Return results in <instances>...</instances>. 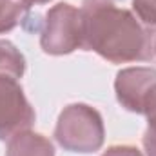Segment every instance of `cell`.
Wrapping results in <instances>:
<instances>
[{
	"instance_id": "obj_1",
	"label": "cell",
	"mask_w": 156,
	"mask_h": 156,
	"mask_svg": "<svg viewBox=\"0 0 156 156\" xmlns=\"http://www.w3.org/2000/svg\"><path fill=\"white\" fill-rule=\"evenodd\" d=\"M82 47L94 51L111 64L147 62L154 58V27L115 0H83Z\"/></svg>"
},
{
	"instance_id": "obj_11",
	"label": "cell",
	"mask_w": 156,
	"mask_h": 156,
	"mask_svg": "<svg viewBox=\"0 0 156 156\" xmlns=\"http://www.w3.org/2000/svg\"><path fill=\"white\" fill-rule=\"evenodd\" d=\"M102 156H144V153L134 145H111Z\"/></svg>"
},
{
	"instance_id": "obj_7",
	"label": "cell",
	"mask_w": 156,
	"mask_h": 156,
	"mask_svg": "<svg viewBox=\"0 0 156 156\" xmlns=\"http://www.w3.org/2000/svg\"><path fill=\"white\" fill-rule=\"evenodd\" d=\"M31 5L24 0H0V35L13 31L29 18Z\"/></svg>"
},
{
	"instance_id": "obj_8",
	"label": "cell",
	"mask_w": 156,
	"mask_h": 156,
	"mask_svg": "<svg viewBox=\"0 0 156 156\" xmlns=\"http://www.w3.org/2000/svg\"><path fill=\"white\" fill-rule=\"evenodd\" d=\"M26 73V58L24 55L9 42L0 38V76L18 78Z\"/></svg>"
},
{
	"instance_id": "obj_5",
	"label": "cell",
	"mask_w": 156,
	"mask_h": 156,
	"mask_svg": "<svg viewBox=\"0 0 156 156\" xmlns=\"http://www.w3.org/2000/svg\"><path fill=\"white\" fill-rule=\"evenodd\" d=\"M35 109L27 102L18 80L0 76V140H9L35 123Z\"/></svg>"
},
{
	"instance_id": "obj_2",
	"label": "cell",
	"mask_w": 156,
	"mask_h": 156,
	"mask_svg": "<svg viewBox=\"0 0 156 156\" xmlns=\"http://www.w3.org/2000/svg\"><path fill=\"white\" fill-rule=\"evenodd\" d=\"M105 127L102 115L87 104H71L60 113L55 140L69 153H96L104 145Z\"/></svg>"
},
{
	"instance_id": "obj_3",
	"label": "cell",
	"mask_w": 156,
	"mask_h": 156,
	"mask_svg": "<svg viewBox=\"0 0 156 156\" xmlns=\"http://www.w3.org/2000/svg\"><path fill=\"white\" fill-rule=\"evenodd\" d=\"M40 45L44 53L62 56L82 47V15L73 4L60 2L44 16L40 29Z\"/></svg>"
},
{
	"instance_id": "obj_13",
	"label": "cell",
	"mask_w": 156,
	"mask_h": 156,
	"mask_svg": "<svg viewBox=\"0 0 156 156\" xmlns=\"http://www.w3.org/2000/svg\"><path fill=\"white\" fill-rule=\"evenodd\" d=\"M154 56H156V42H154Z\"/></svg>"
},
{
	"instance_id": "obj_6",
	"label": "cell",
	"mask_w": 156,
	"mask_h": 156,
	"mask_svg": "<svg viewBox=\"0 0 156 156\" xmlns=\"http://www.w3.org/2000/svg\"><path fill=\"white\" fill-rule=\"evenodd\" d=\"M5 156H55V147L44 134L22 131L7 140Z\"/></svg>"
},
{
	"instance_id": "obj_9",
	"label": "cell",
	"mask_w": 156,
	"mask_h": 156,
	"mask_svg": "<svg viewBox=\"0 0 156 156\" xmlns=\"http://www.w3.org/2000/svg\"><path fill=\"white\" fill-rule=\"evenodd\" d=\"M133 11L144 26L156 27V0H133Z\"/></svg>"
},
{
	"instance_id": "obj_12",
	"label": "cell",
	"mask_w": 156,
	"mask_h": 156,
	"mask_svg": "<svg viewBox=\"0 0 156 156\" xmlns=\"http://www.w3.org/2000/svg\"><path fill=\"white\" fill-rule=\"evenodd\" d=\"M24 2H27L29 5H35V4H47V2H51V0H24Z\"/></svg>"
},
{
	"instance_id": "obj_4",
	"label": "cell",
	"mask_w": 156,
	"mask_h": 156,
	"mask_svg": "<svg viewBox=\"0 0 156 156\" xmlns=\"http://www.w3.org/2000/svg\"><path fill=\"white\" fill-rule=\"evenodd\" d=\"M115 93L123 109L147 116L156 105V69L127 67L118 71Z\"/></svg>"
},
{
	"instance_id": "obj_10",
	"label": "cell",
	"mask_w": 156,
	"mask_h": 156,
	"mask_svg": "<svg viewBox=\"0 0 156 156\" xmlns=\"http://www.w3.org/2000/svg\"><path fill=\"white\" fill-rule=\"evenodd\" d=\"M144 149L147 156H156V105L153 107V111L147 115V127L144 133Z\"/></svg>"
}]
</instances>
